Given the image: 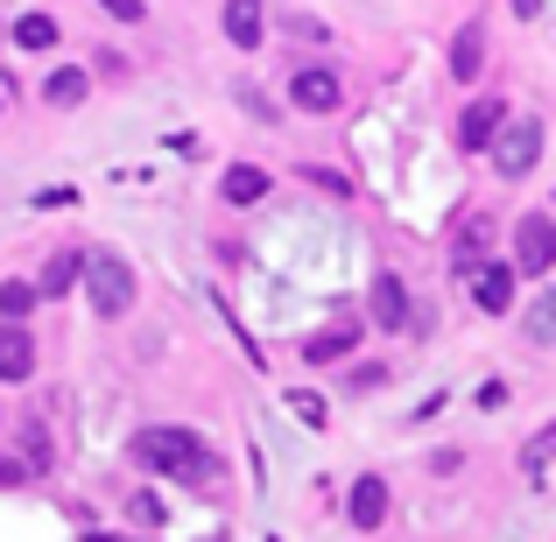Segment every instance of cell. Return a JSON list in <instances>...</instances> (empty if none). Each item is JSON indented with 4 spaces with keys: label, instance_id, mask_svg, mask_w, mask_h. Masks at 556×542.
Instances as JSON below:
<instances>
[{
    "label": "cell",
    "instance_id": "6da1fadb",
    "mask_svg": "<svg viewBox=\"0 0 556 542\" xmlns=\"http://www.w3.org/2000/svg\"><path fill=\"white\" fill-rule=\"evenodd\" d=\"M127 458H135L141 472L184 479V487H212V479H218V465H212V451H204V437H198V430H177V423H149V430H135Z\"/></svg>",
    "mask_w": 556,
    "mask_h": 542
},
{
    "label": "cell",
    "instance_id": "7a4b0ae2",
    "mask_svg": "<svg viewBox=\"0 0 556 542\" xmlns=\"http://www.w3.org/2000/svg\"><path fill=\"white\" fill-rule=\"evenodd\" d=\"M85 297H92L99 317H127L135 303V268L121 254H85Z\"/></svg>",
    "mask_w": 556,
    "mask_h": 542
},
{
    "label": "cell",
    "instance_id": "3957f363",
    "mask_svg": "<svg viewBox=\"0 0 556 542\" xmlns=\"http://www.w3.org/2000/svg\"><path fill=\"white\" fill-rule=\"evenodd\" d=\"M535 155H543V121H501V135H493V169H501V177H529Z\"/></svg>",
    "mask_w": 556,
    "mask_h": 542
},
{
    "label": "cell",
    "instance_id": "277c9868",
    "mask_svg": "<svg viewBox=\"0 0 556 542\" xmlns=\"http://www.w3.org/2000/svg\"><path fill=\"white\" fill-rule=\"evenodd\" d=\"M465 289H472V303L486 317L515 311V268H507V261H472V254H465Z\"/></svg>",
    "mask_w": 556,
    "mask_h": 542
},
{
    "label": "cell",
    "instance_id": "5b68a950",
    "mask_svg": "<svg viewBox=\"0 0 556 542\" xmlns=\"http://www.w3.org/2000/svg\"><path fill=\"white\" fill-rule=\"evenodd\" d=\"M515 268L521 275H549L556 268V226H549V212H529L515 226Z\"/></svg>",
    "mask_w": 556,
    "mask_h": 542
},
{
    "label": "cell",
    "instance_id": "8992f818",
    "mask_svg": "<svg viewBox=\"0 0 556 542\" xmlns=\"http://www.w3.org/2000/svg\"><path fill=\"white\" fill-rule=\"evenodd\" d=\"M36 374V339L22 331V317H8V331H0V380H28Z\"/></svg>",
    "mask_w": 556,
    "mask_h": 542
},
{
    "label": "cell",
    "instance_id": "52a82bcc",
    "mask_svg": "<svg viewBox=\"0 0 556 542\" xmlns=\"http://www.w3.org/2000/svg\"><path fill=\"white\" fill-rule=\"evenodd\" d=\"M501 121H507V106H501V99H479V106H465V121H458V141H465V149H493Z\"/></svg>",
    "mask_w": 556,
    "mask_h": 542
},
{
    "label": "cell",
    "instance_id": "ba28073f",
    "mask_svg": "<svg viewBox=\"0 0 556 542\" xmlns=\"http://www.w3.org/2000/svg\"><path fill=\"white\" fill-rule=\"evenodd\" d=\"M289 92H296L303 113H331V106H339V78H331V71H296Z\"/></svg>",
    "mask_w": 556,
    "mask_h": 542
},
{
    "label": "cell",
    "instance_id": "9c48e42d",
    "mask_svg": "<svg viewBox=\"0 0 556 542\" xmlns=\"http://www.w3.org/2000/svg\"><path fill=\"white\" fill-rule=\"evenodd\" d=\"M374 317H380V331H402L408 325V289L394 282V275H374Z\"/></svg>",
    "mask_w": 556,
    "mask_h": 542
},
{
    "label": "cell",
    "instance_id": "30bf717a",
    "mask_svg": "<svg viewBox=\"0 0 556 542\" xmlns=\"http://www.w3.org/2000/svg\"><path fill=\"white\" fill-rule=\"evenodd\" d=\"M451 71H458V78H479V71H486V28H479V22L458 28V42H451Z\"/></svg>",
    "mask_w": 556,
    "mask_h": 542
},
{
    "label": "cell",
    "instance_id": "8fae6325",
    "mask_svg": "<svg viewBox=\"0 0 556 542\" xmlns=\"http://www.w3.org/2000/svg\"><path fill=\"white\" fill-rule=\"evenodd\" d=\"M380 521H388V487H380V479L367 472V479H359V487H353V529H380Z\"/></svg>",
    "mask_w": 556,
    "mask_h": 542
},
{
    "label": "cell",
    "instance_id": "7c38bea8",
    "mask_svg": "<svg viewBox=\"0 0 556 542\" xmlns=\"http://www.w3.org/2000/svg\"><path fill=\"white\" fill-rule=\"evenodd\" d=\"M261 8H268V0H226V36L240 42V50L261 42Z\"/></svg>",
    "mask_w": 556,
    "mask_h": 542
},
{
    "label": "cell",
    "instance_id": "4fadbf2b",
    "mask_svg": "<svg viewBox=\"0 0 556 542\" xmlns=\"http://www.w3.org/2000/svg\"><path fill=\"white\" fill-rule=\"evenodd\" d=\"M71 282H85V254H71V247H64V254H50V268H42V297H71Z\"/></svg>",
    "mask_w": 556,
    "mask_h": 542
},
{
    "label": "cell",
    "instance_id": "5bb4252c",
    "mask_svg": "<svg viewBox=\"0 0 556 542\" xmlns=\"http://www.w3.org/2000/svg\"><path fill=\"white\" fill-rule=\"evenodd\" d=\"M218 190H226V204H254V198H268V169H254V163H232Z\"/></svg>",
    "mask_w": 556,
    "mask_h": 542
},
{
    "label": "cell",
    "instance_id": "9a60e30c",
    "mask_svg": "<svg viewBox=\"0 0 556 542\" xmlns=\"http://www.w3.org/2000/svg\"><path fill=\"white\" fill-rule=\"evenodd\" d=\"M353 353V325H331V331H317L311 345H303V360L311 366H325V360H345Z\"/></svg>",
    "mask_w": 556,
    "mask_h": 542
},
{
    "label": "cell",
    "instance_id": "2e32d148",
    "mask_svg": "<svg viewBox=\"0 0 556 542\" xmlns=\"http://www.w3.org/2000/svg\"><path fill=\"white\" fill-rule=\"evenodd\" d=\"M50 42H56L50 14H22V22H14V50H50Z\"/></svg>",
    "mask_w": 556,
    "mask_h": 542
},
{
    "label": "cell",
    "instance_id": "e0dca14e",
    "mask_svg": "<svg viewBox=\"0 0 556 542\" xmlns=\"http://www.w3.org/2000/svg\"><path fill=\"white\" fill-rule=\"evenodd\" d=\"M36 297H42L36 282H0V317H28V311H36Z\"/></svg>",
    "mask_w": 556,
    "mask_h": 542
},
{
    "label": "cell",
    "instance_id": "ac0fdd59",
    "mask_svg": "<svg viewBox=\"0 0 556 542\" xmlns=\"http://www.w3.org/2000/svg\"><path fill=\"white\" fill-rule=\"evenodd\" d=\"M22 465H28V479H36V472H50V437H42L36 423L22 430Z\"/></svg>",
    "mask_w": 556,
    "mask_h": 542
},
{
    "label": "cell",
    "instance_id": "d6986e66",
    "mask_svg": "<svg viewBox=\"0 0 556 542\" xmlns=\"http://www.w3.org/2000/svg\"><path fill=\"white\" fill-rule=\"evenodd\" d=\"M85 99V71H56L50 78V106H78Z\"/></svg>",
    "mask_w": 556,
    "mask_h": 542
},
{
    "label": "cell",
    "instance_id": "ffe728a7",
    "mask_svg": "<svg viewBox=\"0 0 556 542\" xmlns=\"http://www.w3.org/2000/svg\"><path fill=\"white\" fill-rule=\"evenodd\" d=\"M127 515H135V529H163V501H155V493H135V501H127Z\"/></svg>",
    "mask_w": 556,
    "mask_h": 542
},
{
    "label": "cell",
    "instance_id": "44dd1931",
    "mask_svg": "<svg viewBox=\"0 0 556 542\" xmlns=\"http://www.w3.org/2000/svg\"><path fill=\"white\" fill-rule=\"evenodd\" d=\"M99 8H106L113 22H141V14H149V8H141V0H99Z\"/></svg>",
    "mask_w": 556,
    "mask_h": 542
},
{
    "label": "cell",
    "instance_id": "7402d4cb",
    "mask_svg": "<svg viewBox=\"0 0 556 542\" xmlns=\"http://www.w3.org/2000/svg\"><path fill=\"white\" fill-rule=\"evenodd\" d=\"M289 402H296L303 423H325V402H317V394H289Z\"/></svg>",
    "mask_w": 556,
    "mask_h": 542
},
{
    "label": "cell",
    "instance_id": "603a6c76",
    "mask_svg": "<svg viewBox=\"0 0 556 542\" xmlns=\"http://www.w3.org/2000/svg\"><path fill=\"white\" fill-rule=\"evenodd\" d=\"M535 458H556V423H549L543 437H535Z\"/></svg>",
    "mask_w": 556,
    "mask_h": 542
},
{
    "label": "cell",
    "instance_id": "cb8c5ba5",
    "mask_svg": "<svg viewBox=\"0 0 556 542\" xmlns=\"http://www.w3.org/2000/svg\"><path fill=\"white\" fill-rule=\"evenodd\" d=\"M535 331H556V297L543 303V311H535Z\"/></svg>",
    "mask_w": 556,
    "mask_h": 542
},
{
    "label": "cell",
    "instance_id": "d4e9b609",
    "mask_svg": "<svg viewBox=\"0 0 556 542\" xmlns=\"http://www.w3.org/2000/svg\"><path fill=\"white\" fill-rule=\"evenodd\" d=\"M507 8H515L521 22H535V14H543V0H507Z\"/></svg>",
    "mask_w": 556,
    "mask_h": 542
}]
</instances>
